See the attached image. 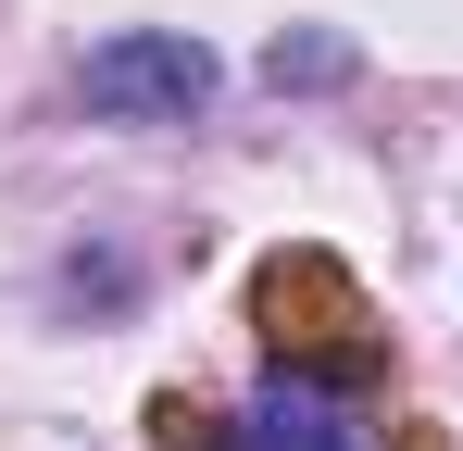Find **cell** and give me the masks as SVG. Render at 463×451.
Segmentation results:
<instances>
[{
  "label": "cell",
  "instance_id": "6da1fadb",
  "mask_svg": "<svg viewBox=\"0 0 463 451\" xmlns=\"http://www.w3.org/2000/svg\"><path fill=\"white\" fill-rule=\"evenodd\" d=\"M250 326H263L276 376H301V389H376V364H388L376 301L351 289L338 251H263V276H250Z\"/></svg>",
  "mask_w": 463,
  "mask_h": 451
},
{
  "label": "cell",
  "instance_id": "7a4b0ae2",
  "mask_svg": "<svg viewBox=\"0 0 463 451\" xmlns=\"http://www.w3.org/2000/svg\"><path fill=\"white\" fill-rule=\"evenodd\" d=\"M76 88H88V113H113V126H188L213 101V51L188 25H126V38H100L76 63Z\"/></svg>",
  "mask_w": 463,
  "mask_h": 451
},
{
  "label": "cell",
  "instance_id": "3957f363",
  "mask_svg": "<svg viewBox=\"0 0 463 451\" xmlns=\"http://www.w3.org/2000/svg\"><path fill=\"white\" fill-rule=\"evenodd\" d=\"M250 451H338V427H326V401H313L301 376H276V401H263V439Z\"/></svg>",
  "mask_w": 463,
  "mask_h": 451
},
{
  "label": "cell",
  "instance_id": "277c9868",
  "mask_svg": "<svg viewBox=\"0 0 463 451\" xmlns=\"http://www.w3.org/2000/svg\"><path fill=\"white\" fill-rule=\"evenodd\" d=\"M151 439H163V451H250L226 414H201V401H151Z\"/></svg>",
  "mask_w": 463,
  "mask_h": 451
},
{
  "label": "cell",
  "instance_id": "5b68a950",
  "mask_svg": "<svg viewBox=\"0 0 463 451\" xmlns=\"http://www.w3.org/2000/svg\"><path fill=\"white\" fill-rule=\"evenodd\" d=\"M263 75H276V88H326V75H351V51H338V38H276Z\"/></svg>",
  "mask_w": 463,
  "mask_h": 451
}]
</instances>
